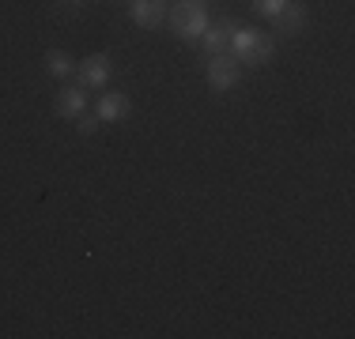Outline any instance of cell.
<instances>
[{
    "mask_svg": "<svg viewBox=\"0 0 355 339\" xmlns=\"http://www.w3.org/2000/svg\"><path fill=\"white\" fill-rule=\"evenodd\" d=\"M166 19H171V27L182 42H200L205 30L212 27V15H208L205 0H174L166 8Z\"/></svg>",
    "mask_w": 355,
    "mask_h": 339,
    "instance_id": "1",
    "label": "cell"
},
{
    "mask_svg": "<svg viewBox=\"0 0 355 339\" xmlns=\"http://www.w3.org/2000/svg\"><path fill=\"white\" fill-rule=\"evenodd\" d=\"M227 53H231L234 61H242V64H265V61H272L276 42L257 27H234L231 49H227Z\"/></svg>",
    "mask_w": 355,
    "mask_h": 339,
    "instance_id": "2",
    "label": "cell"
},
{
    "mask_svg": "<svg viewBox=\"0 0 355 339\" xmlns=\"http://www.w3.org/2000/svg\"><path fill=\"white\" fill-rule=\"evenodd\" d=\"M76 83H80L83 91H98L110 83V57L106 53H95L87 57V61L76 64Z\"/></svg>",
    "mask_w": 355,
    "mask_h": 339,
    "instance_id": "3",
    "label": "cell"
},
{
    "mask_svg": "<svg viewBox=\"0 0 355 339\" xmlns=\"http://www.w3.org/2000/svg\"><path fill=\"white\" fill-rule=\"evenodd\" d=\"M242 68L231 53H219V57H208V87L212 91H231L239 83Z\"/></svg>",
    "mask_w": 355,
    "mask_h": 339,
    "instance_id": "4",
    "label": "cell"
},
{
    "mask_svg": "<svg viewBox=\"0 0 355 339\" xmlns=\"http://www.w3.org/2000/svg\"><path fill=\"white\" fill-rule=\"evenodd\" d=\"M166 8H171V0H129L132 23L144 27V30H155L159 23L166 19Z\"/></svg>",
    "mask_w": 355,
    "mask_h": 339,
    "instance_id": "5",
    "label": "cell"
},
{
    "mask_svg": "<svg viewBox=\"0 0 355 339\" xmlns=\"http://www.w3.org/2000/svg\"><path fill=\"white\" fill-rule=\"evenodd\" d=\"M83 109H87V91H83L80 83H76V87H64L53 102V113L61 117V121H76Z\"/></svg>",
    "mask_w": 355,
    "mask_h": 339,
    "instance_id": "6",
    "label": "cell"
},
{
    "mask_svg": "<svg viewBox=\"0 0 355 339\" xmlns=\"http://www.w3.org/2000/svg\"><path fill=\"white\" fill-rule=\"evenodd\" d=\"M129 113H132V102H129V95H121V91H106L95 106L98 121H125Z\"/></svg>",
    "mask_w": 355,
    "mask_h": 339,
    "instance_id": "7",
    "label": "cell"
},
{
    "mask_svg": "<svg viewBox=\"0 0 355 339\" xmlns=\"http://www.w3.org/2000/svg\"><path fill=\"white\" fill-rule=\"evenodd\" d=\"M272 23H276V30H284V34H299V30L310 23V8L302 4V0H287L284 12L276 15Z\"/></svg>",
    "mask_w": 355,
    "mask_h": 339,
    "instance_id": "8",
    "label": "cell"
},
{
    "mask_svg": "<svg viewBox=\"0 0 355 339\" xmlns=\"http://www.w3.org/2000/svg\"><path fill=\"white\" fill-rule=\"evenodd\" d=\"M234 27H239V23L234 19H219V23H212V27L205 30V49H208V57H219V53H227V49H231V34H234Z\"/></svg>",
    "mask_w": 355,
    "mask_h": 339,
    "instance_id": "9",
    "label": "cell"
},
{
    "mask_svg": "<svg viewBox=\"0 0 355 339\" xmlns=\"http://www.w3.org/2000/svg\"><path fill=\"white\" fill-rule=\"evenodd\" d=\"M46 72L53 75V80H64V75L76 72V64H72V57L64 53V49H49L46 53Z\"/></svg>",
    "mask_w": 355,
    "mask_h": 339,
    "instance_id": "10",
    "label": "cell"
},
{
    "mask_svg": "<svg viewBox=\"0 0 355 339\" xmlns=\"http://www.w3.org/2000/svg\"><path fill=\"white\" fill-rule=\"evenodd\" d=\"M284 4L287 0H253V12L265 15V19H276V15L284 12Z\"/></svg>",
    "mask_w": 355,
    "mask_h": 339,
    "instance_id": "11",
    "label": "cell"
},
{
    "mask_svg": "<svg viewBox=\"0 0 355 339\" xmlns=\"http://www.w3.org/2000/svg\"><path fill=\"white\" fill-rule=\"evenodd\" d=\"M76 129H80V136H95L98 129H103V121L91 117V113H80V117H76Z\"/></svg>",
    "mask_w": 355,
    "mask_h": 339,
    "instance_id": "12",
    "label": "cell"
},
{
    "mask_svg": "<svg viewBox=\"0 0 355 339\" xmlns=\"http://www.w3.org/2000/svg\"><path fill=\"white\" fill-rule=\"evenodd\" d=\"M57 4H61V8H69V12H76V8L83 4V0H57Z\"/></svg>",
    "mask_w": 355,
    "mask_h": 339,
    "instance_id": "13",
    "label": "cell"
}]
</instances>
